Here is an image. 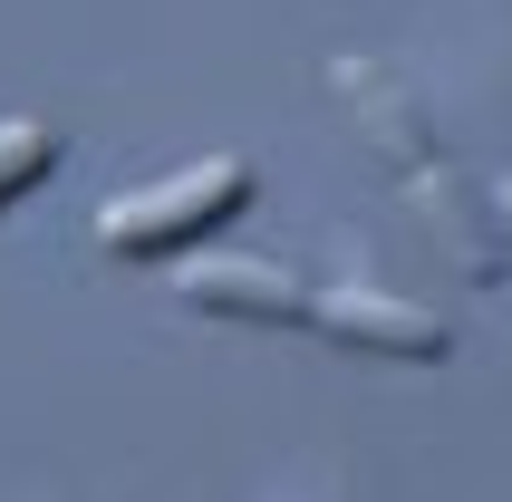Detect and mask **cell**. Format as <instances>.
Listing matches in <instances>:
<instances>
[{
    "mask_svg": "<svg viewBox=\"0 0 512 502\" xmlns=\"http://www.w3.org/2000/svg\"><path fill=\"white\" fill-rule=\"evenodd\" d=\"M242 203H252V165H242V155H203V165L165 174V184H145V194H116L107 213H97V251H107V261H174V251H194L203 232H223Z\"/></svg>",
    "mask_w": 512,
    "mask_h": 502,
    "instance_id": "1",
    "label": "cell"
},
{
    "mask_svg": "<svg viewBox=\"0 0 512 502\" xmlns=\"http://www.w3.org/2000/svg\"><path fill=\"white\" fill-rule=\"evenodd\" d=\"M174 290H184V309H203V319H242V329H310V300H319L310 280L271 271V261H223V251L184 261Z\"/></svg>",
    "mask_w": 512,
    "mask_h": 502,
    "instance_id": "2",
    "label": "cell"
},
{
    "mask_svg": "<svg viewBox=\"0 0 512 502\" xmlns=\"http://www.w3.org/2000/svg\"><path fill=\"white\" fill-rule=\"evenodd\" d=\"M310 329L339 338V348H377V358H445V348H455V329H445L435 309L387 300V290H358V280L319 290V300H310Z\"/></svg>",
    "mask_w": 512,
    "mask_h": 502,
    "instance_id": "3",
    "label": "cell"
},
{
    "mask_svg": "<svg viewBox=\"0 0 512 502\" xmlns=\"http://www.w3.org/2000/svg\"><path fill=\"white\" fill-rule=\"evenodd\" d=\"M329 78L348 87V107H358V126H368V145L387 155V165H435V126H426V107L406 97V78H387L377 58H339Z\"/></svg>",
    "mask_w": 512,
    "mask_h": 502,
    "instance_id": "4",
    "label": "cell"
},
{
    "mask_svg": "<svg viewBox=\"0 0 512 502\" xmlns=\"http://www.w3.org/2000/svg\"><path fill=\"white\" fill-rule=\"evenodd\" d=\"M406 194H416V213L435 223V242H445V261H455L464 280H493V271H503V251H493V223L474 213V194H464L445 165H416V174H406Z\"/></svg>",
    "mask_w": 512,
    "mask_h": 502,
    "instance_id": "5",
    "label": "cell"
},
{
    "mask_svg": "<svg viewBox=\"0 0 512 502\" xmlns=\"http://www.w3.org/2000/svg\"><path fill=\"white\" fill-rule=\"evenodd\" d=\"M49 174H58V126L0 116V203H20L29 184H49Z\"/></svg>",
    "mask_w": 512,
    "mask_h": 502,
    "instance_id": "6",
    "label": "cell"
},
{
    "mask_svg": "<svg viewBox=\"0 0 512 502\" xmlns=\"http://www.w3.org/2000/svg\"><path fill=\"white\" fill-rule=\"evenodd\" d=\"M503 223H512V174H503Z\"/></svg>",
    "mask_w": 512,
    "mask_h": 502,
    "instance_id": "7",
    "label": "cell"
}]
</instances>
